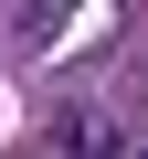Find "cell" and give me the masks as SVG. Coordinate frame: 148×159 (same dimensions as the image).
<instances>
[{
  "label": "cell",
  "mask_w": 148,
  "mask_h": 159,
  "mask_svg": "<svg viewBox=\"0 0 148 159\" xmlns=\"http://www.w3.org/2000/svg\"><path fill=\"white\" fill-rule=\"evenodd\" d=\"M63 159H127L116 117H95V106H74V117H63Z\"/></svg>",
  "instance_id": "obj_1"
},
{
  "label": "cell",
  "mask_w": 148,
  "mask_h": 159,
  "mask_svg": "<svg viewBox=\"0 0 148 159\" xmlns=\"http://www.w3.org/2000/svg\"><path fill=\"white\" fill-rule=\"evenodd\" d=\"M137 159H148V148H137Z\"/></svg>",
  "instance_id": "obj_2"
}]
</instances>
